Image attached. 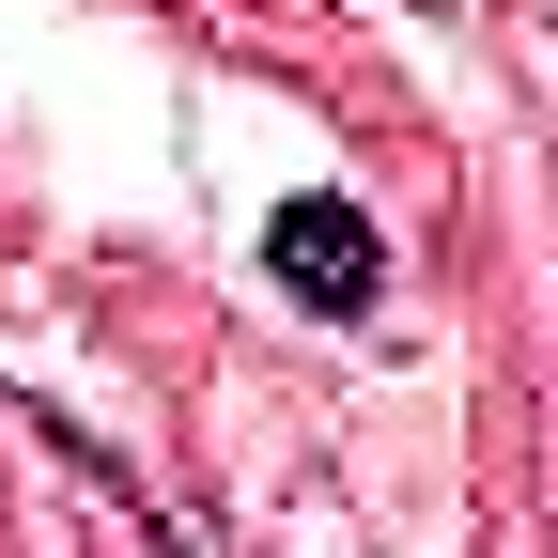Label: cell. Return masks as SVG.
Instances as JSON below:
<instances>
[{"instance_id":"1","label":"cell","mask_w":558,"mask_h":558,"mask_svg":"<svg viewBox=\"0 0 558 558\" xmlns=\"http://www.w3.org/2000/svg\"><path fill=\"white\" fill-rule=\"evenodd\" d=\"M264 279H279L311 326H357V311L388 295V248H373V218H357L341 186H295V202L264 218Z\"/></svg>"}]
</instances>
